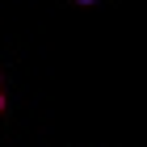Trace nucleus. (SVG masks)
<instances>
[{
    "label": "nucleus",
    "mask_w": 147,
    "mask_h": 147,
    "mask_svg": "<svg viewBox=\"0 0 147 147\" xmlns=\"http://www.w3.org/2000/svg\"><path fill=\"white\" fill-rule=\"evenodd\" d=\"M80 4H92V0H80Z\"/></svg>",
    "instance_id": "1"
},
{
    "label": "nucleus",
    "mask_w": 147,
    "mask_h": 147,
    "mask_svg": "<svg viewBox=\"0 0 147 147\" xmlns=\"http://www.w3.org/2000/svg\"><path fill=\"white\" fill-rule=\"evenodd\" d=\"M0 109H4V97H0Z\"/></svg>",
    "instance_id": "2"
}]
</instances>
